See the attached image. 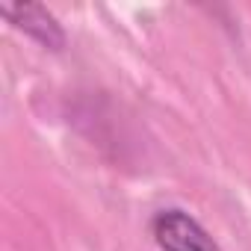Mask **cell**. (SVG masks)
Segmentation results:
<instances>
[{
    "label": "cell",
    "mask_w": 251,
    "mask_h": 251,
    "mask_svg": "<svg viewBox=\"0 0 251 251\" xmlns=\"http://www.w3.org/2000/svg\"><path fill=\"white\" fill-rule=\"evenodd\" d=\"M148 230L160 251H222L213 233L180 207L157 210L148 222Z\"/></svg>",
    "instance_id": "1"
},
{
    "label": "cell",
    "mask_w": 251,
    "mask_h": 251,
    "mask_svg": "<svg viewBox=\"0 0 251 251\" xmlns=\"http://www.w3.org/2000/svg\"><path fill=\"white\" fill-rule=\"evenodd\" d=\"M0 15H3L15 30H21L24 36H30L33 42H39L48 50H62L65 48V30H62V24L42 3H27V0H18V3L0 6Z\"/></svg>",
    "instance_id": "2"
}]
</instances>
